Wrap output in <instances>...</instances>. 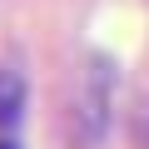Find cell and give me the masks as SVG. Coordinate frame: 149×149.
Segmentation results:
<instances>
[{
	"label": "cell",
	"mask_w": 149,
	"mask_h": 149,
	"mask_svg": "<svg viewBox=\"0 0 149 149\" xmlns=\"http://www.w3.org/2000/svg\"><path fill=\"white\" fill-rule=\"evenodd\" d=\"M20 114V80L15 74H0V129Z\"/></svg>",
	"instance_id": "obj_1"
},
{
	"label": "cell",
	"mask_w": 149,
	"mask_h": 149,
	"mask_svg": "<svg viewBox=\"0 0 149 149\" xmlns=\"http://www.w3.org/2000/svg\"><path fill=\"white\" fill-rule=\"evenodd\" d=\"M0 149H20V144H10V139H0Z\"/></svg>",
	"instance_id": "obj_2"
}]
</instances>
